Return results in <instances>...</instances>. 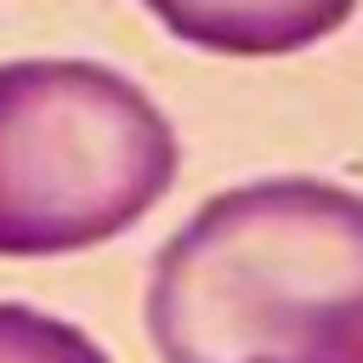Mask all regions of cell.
Wrapping results in <instances>:
<instances>
[{
	"instance_id": "obj_3",
	"label": "cell",
	"mask_w": 363,
	"mask_h": 363,
	"mask_svg": "<svg viewBox=\"0 0 363 363\" xmlns=\"http://www.w3.org/2000/svg\"><path fill=\"white\" fill-rule=\"evenodd\" d=\"M182 45L216 57H289L352 23L357 0H142Z\"/></svg>"
},
{
	"instance_id": "obj_2",
	"label": "cell",
	"mask_w": 363,
	"mask_h": 363,
	"mask_svg": "<svg viewBox=\"0 0 363 363\" xmlns=\"http://www.w3.org/2000/svg\"><path fill=\"white\" fill-rule=\"evenodd\" d=\"M164 108L91 57L0 62V255H74L130 233L176 182Z\"/></svg>"
},
{
	"instance_id": "obj_4",
	"label": "cell",
	"mask_w": 363,
	"mask_h": 363,
	"mask_svg": "<svg viewBox=\"0 0 363 363\" xmlns=\"http://www.w3.org/2000/svg\"><path fill=\"white\" fill-rule=\"evenodd\" d=\"M0 363H113V357L68 318L0 301Z\"/></svg>"
},
{
	"instance_id": "obj_1",
	"label": "cell",
	"mask_w": 363,
	"mask_h": 363,
	"mask_svg": "<svg viewBox=\"0 0 363 363\" xmlns=\"http://www.w3.org/2000/svg\"><path fill=\"white\" fill-rule=\"evenodd\" d=\"M142 312L164 363H363V193L261 176L204 199Z\"/></svg>"
}]
</instances>
